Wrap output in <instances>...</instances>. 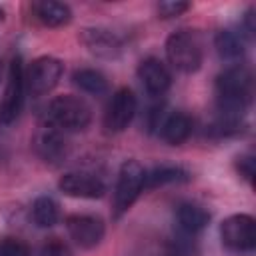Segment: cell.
Wrapping results in <instances>:
<instances>
[{"label": "cell", "instance_id": "cell-1", "mask_svg": "<svg viewBox=\"0 0 256 256\" xmlns=\"http://www.w3.org/2000/svg\"><path fill=\"white\" fill-rule=\"evenodd\" d=\"M252 96V74L246 66L234 64L226 68L216 78V98H218V118L242 122L244 112Z\"/></svg>", "mask_w": 256, "mask_h": 256}, {"label": "cell", "instance_id": "cell-2", "mask_svg": "<svg viewBox=\"0 0 256 256\" xmlns=\"http://www.w3.org/2000/svg\"><path fill=\"white\" fill-rule=\"evenodd\" d=\"M90 120H92V110L78 96H70V94L58 96L50 100V104L44 108L46 126L58 132H80L88 128Z\"/></svg>", "mask_w": 256, "mask_h": 256}, {"label": "cell", "instance_id": "cell-3", "mask_svg": "<svg viewBox=\"0 0 256 256\" xmlns=\"http://www.w3.org/2000/svg\"><path fill=\"white\" fill-rule=\"evenodd\" d=\"M168 62L182 74H194L202 66V44L196 32L178 30L166 40Z\"/></svg>", "mask_w": 256, "mask_h": 256}, {"label": "cell", "instance_id": "cell-4", "mask_svg": "<svg viewBox=\"0 0 256 256\" xmlns=\"http://www.w3.org/2000/svg\"><path fill=\"white\" fill-rule=\"evenodd\" d=\"M144 174L146 170L136 160H126L122 164L118 182H116V192H114V214L116 216H122L124 212H128L132 204L140 198V194L144 192Z\"/></svg>", "mask_w": 256, "mask_h": 256}, {"label": "cell", "instance_id": "cell-5", "mask_svg": "<svg viewBox=\"0 0 256 256\" xmlns=\"http://www.w3.org/2000/svg\"><path fill=\"white\" fill-rule=\"evenodd\" d=\"M24 92H26V72L20 58H14L8 70V84L4 90V98L0 102V122L12 124L24 106Z\"/></svg>", "mask_w": 256, "mask_h": 256}, {"label": "cell", "instance_id": "cell-6", "mask_svg": "<svg viewBox=\"0 0 256 256\" xmlns=\"http://www.w3.org/2000/svg\"><path fill=\"white\" fill-rule=\"evenodd\" d=\"M62 74H64L62 60L54 56L36 58L26 70V88L34 96L48 94L58 86V82L62 80Z\"/></svg>", "mask_w": 256, "mask_h": 256}, {"label": "cell", "instance_id": "cell-7", "mask_svg": "<svg viewBox=\"0 0 256 256\" xmlns=\"http://www.w3.org/2000/svg\"><path fill=\"white\" fill-rule=\"evenodd\" d=\"M220 236L226 248L234 252H248L256 246V222L248 214L228 216L220 226Z\"/></svg>", "mask_w": 256, "mask_h": 256}, {"label": "cell", "instance_id": "cell-8", "mask_svg": "<svg viewBox=\"0 0 256 256\" xmlns=\"http://www.w3.org/2000/svg\"><path fill=\"white\" fill-rule=\"evenodd\" d=\"M66 230L70 238L84 250L96 248L106 234L104 220L94 214H70L66 218Z\"/></svg>", "mask_w": 256, "mask_h": 256}, {"label": "cell", "instance_id": "cell-9", "mask_svg": "<svg viewBox=\"0 0 256 256\" xmlns=\"http://www.w3.org/2000/svg\"><path fill=\"white\" fill-rule=\"evenodd\" d=\"M80 42L84 44V48L90 54H94L98 58H104V60H114L124 50L122 38L116 32H112L108 28H100V26L84 28L80 32Z\"/></svg>", "mask_w": 256, "mask_h": 256}, {"label": "cell", "instance_id": "cell-10", "mask_svg": "<svg viewBox=\"0 0 256 256\" xmlns=\"http://www.w3.org/2000/svg\"><path fill=\"white\" fill-rule=\"evenodd\" d=\"M136 108H138V102H136L134 92L130 88H120L112 96L110 106L106 110L104 124L108 128V132H124L130 126V122L134 120Z\"/></svg>", "mask_w": 256, "mask_h": 256}, {"label": "cell", "instance_id": "cell-11", "mask_svg": "<svg viewBox=\"0 0 256 256\" xmlns=\"http://www.w3.org/2000/svg\"><path fill=\"white\" fill-rule=\"evenodd\" d=\"M58 188L66 196L82 198V200H96V198H102L106 192L104 180L90 172H68L60 178Z\"/></svg>", "mask_w": 256, "mask_h": 256}, {"label": "cell", "instance_id": "cell-12", "mask_svg": "<svg viewBox=\"0 0 256 256\" xmlns=\"http://www.w3.org/2000/svg\"><path fill=\"white\" fill-rule=\"evenodd\" d=\"M34 150L46 164H60L68 158V140L64 132H58L50 126L42 128L34 138Z\"/></svg>", "mask_w": 256, "mask_h": 256}, {"label": "cell", "instance_id": "cell-13", "mask_svg": "<svg viewBox=\"0 0 256 256\" xmlns=\"http://www.w3.org/2000/svg\"><path fill=\"white\" fill-rule=\"evenodd\" d=\"M138 78H140L142 86L146 88V92L152 94V96L164 94L170 88V84H172L170 70L158 58H146V60H142L140 66H138Z\"/></svg>", "mask_w": 256, "mask_h": 256}, {"label": "cell", "instance_id": "cell-14", "mask_svg": "<svg viewBox=\"0 0 256 256\" xmlns=\"http://www.w3.org/2000/svg\"><path fill=\"white\" fill-rule=\"evenodd\" d=\"M34 18L48 28H60L70 24L72 20V10L68 4L64 2H54V0H44V2H36L32 6Z\"/></svg>", "mask_w": 256, "mask_h": 256}, {"label": "cell", "instance_id": "cell-15", "mask_svg": "<svg viewBox=\"0 0 256 256\" xmlns=\"http://www.w3.org/2000/svg\"><path fill=\"white\" fill-rule=\"evenodd\" d=\"M176 222H178L180 232L194 236V234L202 232V230L208 226L210 214H208V210H206L204 206H200V204L184 202V204H180L178 210H176Z\"/></svg>", "mask_w": 256, "mask_h": 256}, {"label": "cell", "instance_id": "cell-16", "mask_svg": "<svg viewBox=\"0 0 256 256\" xmlns=\"http://www.w3.org/2000/svg\"><path fill=\"white\" fill-rule=\"evenodd\" d=\"M192 130H194V122L186 112H172L170 116L164 118L158 132L164 138V142H168L172 146H178V144H182L190 138Z\"/></svg>", "mask_w": 256, "mask_h": 256}, {"label": "cell", "instance_id": "cell-17", "mask_svg": "<svg viewBox=\"0 0 256 256\" xmlns=\"http://www.w3.org/2000/svg\"><path fill=\"white\" fill-rule=\"evenodd\" d=\"M216 52L220 54L222 60H238L244 56V50H246V42H244V34L242 32H236V30H230V28H224L216 34Z\"/></svg>", "mask_w": 256, "mask_h": 256}, {"label": "cell", "instance_id": "cell-18", "mask_svg": "<svg viewBox=\"0 0 256 256\" xmlns=\"http://www.w3.org/2000/svg\"><path fill=\"white\" fill-rule=\"evenodd\" d=\"M188 180V172L180 166H156L152 170H148L144 174V190H154L166 184H178V182H186Z\"/></svg>", "mask_w": 256, "mask_h": 256}, {"label": "cell", "instance_id": "cell-19", "mask_svg": "<svg viewBox=\"0 0 256 256\" xmlns=\"http://www.w3.org/2000/svg\"><path fill=\"white\" fill-rule=\"evenodd\" d=\"M32 218L36 226L40 228H52L60 220V208L54 198L50 196H40L32 204Z\"/></svg>", "mask_w": 256, "mask_h": 256}, {"label": "cell", "instance_id": "cell-20", "mask_svg": "<svg viewBox=\"0 0 256 256\" xmlns=\"http://www.w3.org/2000/svg\"><path fill=\"white\" fill-rule=\"evenodd\" d=\"M74 84L88 92V94H104L108 90V80L102 72L98 70H92V68H82V70H76L74 72Z\"/></svg>", "mask_w": 256, "mask_h": 256}, {"label": "cell", "instance_id": "cell-21", "mask_svg": "<svg viewBox=\"0 0 256 256\" xmlns=\"http://www.w3.org/2000/svg\"><path fill=\"white\" fill-rule=\"evenodd\" d=\"M0 256H30V248L18 238H4L0 242Z\"/></svg>", "mask_w": 256, "mask_h": 256}, {"label": "cell", "instance_id": "cell-22", "mask_svg": "<svg viewBox=\"0 0 256 256\" xmlns=\"http://www.w3.org/2000/svg\"><path fill=\"white\" fill-rule=\"evenodd\" d=\"M186 10H190V4L188 2H160L156 6V12L160 18L164 20H170V18H176V16H182Z\"/></svg>", "mask_w": 256, "mask_h": 256}, {"label": "cell", "instance_id": "cell-23", "mask_svg": "<svg viewBox=\"0 0 256 256\" xmlns=\"http://www.w3.org/2000/svg\"><path fill=\"white\" fill-rule=\"evenodd\" d=\"M38 256H72V250H70L62 240L52 238V240H48V242L40 248Z\"/></svg>", "mask_w": 256, "mask_h": 256}, {"label": "cell", "instance_id": "cell-24", "mask_svg": "<svg viewBox=\"0 0 256 256\" xmlns=\"http://www.w3.org/2000/svg\"><path fill=\"white\" fill-rule=\"evenodd\" d=\"M236 170L238 174L246 180V182H252L254 180V172H256V162H254V156L252 154H244L236 160Z\"/></svg>", "mask_w": 256, "mask_h": 256}, {"label": "cell", "instance_id": "cell-25", "mask_svg": "<svg viewBox=\"0 0 256 256\" xmlns=\"http://www.w3.org/2000/svg\"><path fill=\"white\" fill-rule=\"evenodd\" d=\"M242 28L246 32V36H254V30H256V24H254V10L250 8L244 16V22H242Z\"/></svg>", "mask_w": 256, "mask_h": 256}, {"label": "cell", "instance_id": "cell-26", "mask_svg": "<svg viewBox=\"0 0 256 256\" xmlns=\"http://www.w3.org/2000/svg\"><path fill=\"white\" fill-rule=\"evenodd\" d=\"M2 18H4V10L0 8V20H2Z\"/></svg>", "mask_w": 256, "mask_h": 256}]
</instances>
